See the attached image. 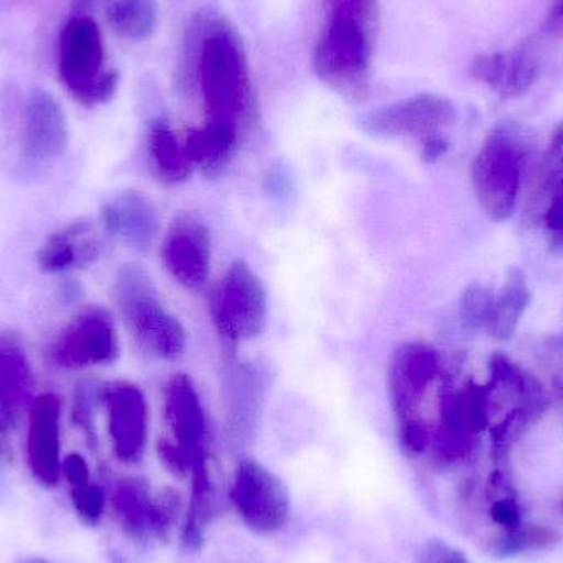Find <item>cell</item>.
<instances>
[{"label":"cell","instance_id":"13","mask_svg":"<svg viewBox=\"0 0 563 563\" xmlns=\"http://www.w3.org/2000/svg\"><path fill=\"white\" fill-rule=\"evenodd\" d=\"M62 402L52 393L33 399L29 410L26 455L36 482L45 486L58 485L62 478V445H59Z\"/></svg>","mask_w":563,"mask_h":563},{"label":"cell","instance_id":"34","mask_svg":"<svg viewBox=\"0 0 563 563\" xmlns=\"http://www.w3.org/2000/svg\"><path fill=\"white\" fill-rule=\"evenodd\" d=\"M489 515H492L493 522L505 528V531H516V529L522 526L521 508H519L516 499H496V501L493 503Z\"/></svg>","mask_w":563,"mask_h":563},{"label":"cell","instance_id":"18","mask_svg":"<svg viewBox=\"0 0 563 563\" xmlns=\"http://www.w3.org/2000/svg\"><path fill=\"white\" fill-rule=\"evenodd\" d=\"M33 376L25 347L16 334H0V416L16 423L33 402Z\"/></svg>","mask_w":563,"mask_h":563},{"label":"cell","instance_id":"24","mask_svg":"<svg viewBox=\"0 0 563 563\" xmlns=\"http://www.w3.org/2000/svg\"><path fill=\"white\" fill-rule=\"evenodd\" d=\"M114 511L128 534L145 539L155 534V498L142 479L128 478L114 493Z\"/></svg>","mask_w":563,"mask_h":563},{"label":"cell","instance_id":"23","mask_svg":"<svg viewBox=\"0 0 563 563\" xmlns=\"http://www.w3.org/2000/svg\"><path fill=\"white\" fill-rule=\"evenodd\" d=\"M228 417L238 432L250 433L260 416L263 379L256 367L244 364L228 374Z\"/></svg>","mask_w":563,"mask_h":563},{"label":"cell","instance_id":"31","mask_svg":"<svg viewBox=\"0 0 563 563\" xmlns=\"http://www.w3.org/2000/svg\"><path fill=\"white\" fill-rule=\"evenodd\" d=\"M417 563H472L459 549L452 548L440 539H432L419 552Z\"/></svg>","mask_w":563,"mask_h":563},{"label":"cell","instance_id":"9","mask_svg":"<svg viewBox=\"0 0 563 563\" xmlns=\"http://www.w3.org/2000/svg\"><path fill=\"white\" fill-rule=\"evenodd\" d=\"M231 498L244 525L256 534L279 531L290 515L287 486L256 460H244L238 466Z\"/></svg>","mask_w":563,"mask_h":563},{"label":"cell","instance_id":"30","mask_svg":"<svg viewBox=\"0 0 563 563\" xmlns=\"http://www.w3.org/2000/svg\"><path fill=\"white\" fill-rule=\"evenodd\" d=\"M321 2L328 15L350 16L369 29L376 19V0H321Z\"/></svg>","mask_w":563,"mask_h":563},{"label":"cell","instance_id":"6","mask_svg":"<svg viewBox=\"0 0 563 563\" xmlns=\"http://www.w3.org/2000/svg\"><path fill=\"white\" fill-rule=\"evenodd\" d=\"M214 330L231 346L254 340L266 330L269 298L253 267L234 263L210 294Z\"/></svg>","mask_w":563,"mask_h":563},{"label":"cell","instance_id":"20","mask_svg":"<svg viewBox=\"0 0 563 563\" xmlns=\"http://www.w3.org/2000/svg\"><path fill=\"white\" fill-rule=\"evenodd\" d=\"M240 145V128L221 121H208L201 128L191 129L184 147L194 167L200 168L208 178H217L227 170Z\"/></svg>","mask_w":563,"mask_h":563},{"label":"cell","instance_id":"32","mask_svg":"<svg viewBox=\"0 0 563 563\" xmlns=\"http://www.w3.org/2000/svg\"><path fill=\"white\" fill-rule=\"evenodd\" d=\"M99 393L92 386L82 384L76 389L75 407H73V420L76 426L81 427L88 435L92 433V409H95L96 397Z\"/></svg>","mask_w":563,"mask_h":563},{"label":"cell","instance_id":"19","mask_svg":"<svg viewBox=\"0 0 563 563\" xmlns=\"http://www.w3.org/2000/svg\"><path fill=\"white\" fill-rule=\"evenodd\" d=\"M101 254V244L86 221H76L48 238L38 253L43 273L58 274L91 266Z\"/></svg>","mask_w":563,"mask_h":563},{"label":"cell","instance_id":"22","mask_svg":"<svg viewBox=\"0 0 563 563\" xmlns=\"http://www.w3.org/2000/svg\"><path fill=\"white\" fill-rule=\"evenodd\" d=\"M531 288L528 277L519 267H512L506 274L501 288L496 291L495 307H493L492 321L488 333L496 340H508L512 336L522 314L531 305Z\"/></svg>","mask_w":563,"mask_h":563},{"label":"cell","instance_id":"38","mask_svg":"<svg viewBox=\"0 0 563 563\" xmlns=\"http://www.w3.org/2000/svg\"><path fill=\"white\" fill-rule=\"evenodd\" d=\"M9 455V440H7L5 429L0 426V462Z\"/></svg>","mask_w":563,"mask_h":563},{"label":"cell","instance_id":"36","mask_svg":"<svg viewBox=\"0 0 563 563\" xmlns=\"http://www.w3.org/2000/svg\"><path fill=\"white\" fill-rule=\"evenodd\" d=\"M420 144H422V161L427 164L439 161L450 148L449 139L443 134L433 135V137H429Z\"/></svg>","mask_w":563,"mask_h":563},{"label":"cell","instance_id":"28","mask_svg":"<svg viewBox=\"0 0 563 563\" xmlns=\"http://www.w3.org/2000/svg\"><path fill=\"white\" fill-rule=\"evenodd\" d=\"M545 240L554 256L563 257V175L549 188V205L544 213Z\"/></svg>","mask_w":563,"mask_h":563},{"label":"cell","instance_id":"21","mask_svg":"<svg viewBox=\"0 0 563 563\" xmlns=\"http://www.w3.org/2000/svg\"><path fill=\"white\" fill-rule=\"evenodd\" d=\"M147 151L152 174L161 184L175 187L190 178L194 165L167 122L155 121L151 125Z\"/></svg>","mask_w":563,"mask_h":563},{"label":"cell","instance_id":"26","mask_svg":"<svg viewBox=\"0 0 563 563\" xmlns=\"http://www.w3.org/2000/svg\"><path fill=\"white\" fill-rule=\"evenodd\" d=\"M561 541V536L555 529L545 526H529L516 531H506L495 544V555L499 559L512 558L526 551H545L554 548Z\"/></svg>","mask_w":563,"mask_h":563},{"label":"cell","instance_id":"10","mask_svg":"<svg viewBox=\"0 0 563 563\" xmlns=\"http://www.w3.org/2000/svg\"><path fill=\"white\" fill-rule=\"evenodd\" d=\"M168 276L188 290H200L211 274V234L195 211H181L172 221L161 247Z\"/></svg>","mask_w":563,"mask_h":563},{"label":"cell","instance_id":"25","mask_svg":"<svg viewBox=\"0 0 563 563\" xmlns=\"http://www.w3.org/2000/svg\"><path fill=\"white\" fill-rule=\"evenodd\" d=\"M106 16L118 35L139 42L157 26V0H106Z\"/></svg>","mask_w":563,"mask_h":563},{"label":"cell","instance_id":"39","mask_svg":"<svg viewBox=\"0 0 563 563\" xmlns=\"http://www.w3.org/2000/svg\"><path fill=\"white\" fill-rule=\"evenodd\" d=\"M92 0H76V5H78V10H81L79 13H85V10L88 9L89 3H91Z\"/></svg>","mask_w":563,"mask_h":563},{"label":"cell","instance_id":"12","mask_svg":"<svg viewBox=\"0 0 563 563\" xmlns=\"http://www.w3.org/2000/svg\"><path fill=\"white\" fill-rule=\"evenodd\" d=\"M439 373L440 356L435 347L417 341L397 347L387 371V390L400 420L413 416Z\"/></svg>","mask_w":563,"mask_h":563},{"label":"cell","instance_id":"35","mask_svg":"<svg viewBox=\"0 0 563 563\" xmlns=\"http://www.w3.org/2000/svg\"><path fill=\"white\" fill-rule=\"evenodd\" d=\"M62 475H65L66 482L78 488L89 483V466L86 460L79 453H69L62 462Z\"/></svg>","mask_w":563,"mask_h":563},{"label":"cell","instance_id":"37","mask_svg":"<svg viewBox=\"0 0 563 563\" xmlns=\"http://www.w3.org/2000/svg\"><path fill=\"white\" fill-rule=\"evenodd\" d=\"M551 152H555V154H563V122L555 128L554 134H552L551 139Z\"/></svg>","mask_w":563,"mask_h":563},{"label":"cell","instance_id":"3","mask_svg":"<svg viewBox=\"0 0 563 563\" xmlns=\"http://www.w3.org/2000/svg\"><path fill=\"white\" fill-rule=\"evenodd\" d=\"M371 29L343 15L328 16L313 53L318 78L346 99L361 101L369 92Z\"/></svg>","mask_w":563,"mask_h":563},{"label":"cell","instance_id":"15","mask_svg":"<svg viewBox=\"0 0 563 563\" xmlns=\"http://www.w3.org/2000/svg\"><path fill=\"white\" fill-rule=\"evenodd\" d=\"M68 121L55 96L38 91L30 96L23 125L22 152L29 161L49 162L65 154Z\"/></svg>","mask_w":563,"mask_h":563},{"label":"cell","instance_id":"29","mask_svg":"<svg viewBox=\"0 0 563 563\" xmlns=\"http://www.w3.org/2000/svg\"><path fill=\"white\" fill-rule=\"evenodd\" d=\"M71 498L76 512L82 521L89 522V525L101 521L106 505V495L101 486L88 483V485L73 488Z\"/></svg>","mask_w":563,"mask_h":563},{"label":"cell","instance_id":"5","mask_svg":"<svg viewBox=\"0 0 563 563\" xmlns=\"http://www.w3.org/2000/svg\"><path fill=\"white\" fill-rule=\"evenodd\" d=\"M200 81L208 121L241 128L251 109V85L240 46L227 32H214L201 43Z\"/></svg>","mask_w":563,"mask_h":563},{"label":"cell","instance_id":"2","mask_svg":"<svg viewBox=\"0 0 563 563\" xmlns=\"http://www.w3.org/2000/svg\"><path fill=\"white\" fill-rule=\"evenodd\" d=\"M529 154L528 139L516 125H498L483 142L472 165L476 198L486 218L505 223L515 214Z\"/></svg>","mask_w":563,"mask_h":563},{"label":"cell","instance_id":"1","mask_svg":"<svg viewBox=\"0 0 563 563\" xmlns=\"http://www.w3.org/2000/svg\"><path fill=\"white\" fill-rule=\"evenodd\" d=\"M114 300L132 340L148 356L177 361L187 351V331L158 298L144 267L125 264L114 282Z\"/></svg>","mask_w":563,"mask_h":563},{"label":"cell","instance_id":"33","mask_svg":"<svg viewBox=\"0 0 563 563\" xmlns=\"http://www.w3.org/2000/svg\"><path fill=\"white\" fill-rule=\"evenodd\" d=\"M429 442V430L420 420L413 419V417L402 420V423H400V443L407 452H426Z\"/></svg>","mask_w":563,"mask_h":563},{"label":"cell","instance_id":"7","mask_svg":"<svg viewBox=\"0 0 563 563\" xmlns=\"http://www.w3.org/2000/svg\"><path fill=\"white\" fill-rule=\"evenodd\" d=\"M456 108L445 96L420 92L361 115L360 129L373 139L416 137L420 142L443 134L455 124Z\"/></svg>","mask_w":563,"mask_h":563},{"label":"cell","instance_id":"17","mask_svg":"<svg viewBox=\"0 0 563 563\" xmlns=\"http://www.w3.org/2000/svg\"><path fill=\"white\" fill-rule=\"evenodd\" d=\"M472 76L503 99H515L534 85L538 62L526 48L485 53L473 59Z\"/></svg>","mask_w":563,"mask_h":563},{"label":"cell","instance_id":"40","mask_svg":"<svg viewBox=\"0 0 563 563\" xmlns=\"http://www.w3.org/2000/svg\"><path fill=\"white\" fill-rule=\"evenodd\" d=\"M22 563H48V562L43 561V559H26V561H23Z\"/></svg>","mask_w":563,"mask_h":563},{"label":"cell","instance_id":"14","mask_svg":"<svg viewBox=\"0 0 563 563\" xmlns=\"http://www.w3.org/2000/svg\"><path fill=\"white\" fill-rule=\"evenodd\" d=\"M165 420L175 443L194 460L205 459L208 422L200 394L187 374H175L165 387Z\"/></svg>","mask_w":563,"mask_h":563},{"label":"cell","instance_id":"11","mask_svg":"<svg viewBox=\"0 0 563 563\" xmlns=\"http://www.w3.org/2000/svg\"><path fill=\"white\" fill-rule=\"evenodd\" d=\"M99 399L108 410V429L112 449L121 462H139L148 437V407L135 384L114 380L99 390Z\"/></svg>","mask_w":563,"mask_h":563},{"label":"cell","instance_id":"4","mask_svg":"<svg viewBox=\"0 0 563 563\" xmlns=\"http://www.w3.org/2000/svg\"><path fill=\"white\" fill-rule=\"evenodd\" d=\"M59 78L81 104H104L114 96L118 75L104 69L101 30L88 13H76L59 35Z\"/></svg>","mask_w":563,"mask_h":563},{"label":"cell","instance_id":"8","mask_svg":"<svg viewBox=\"0 0 563 563\" xmlns=\"http://www.w3.org/2000/svg\"><path fill=\"white\" fill-rule=\"evenodd\" d=\"M118 356L114 318L102 307L82 308L49 346V361L68 371L109 364Z\"/></svg>","mask_w":563,"mask_h":563},{"label":"cell","instance_id":"16","mask_svg":"<svg viewBox=\"0 0 563 563\" xmlns=\"http://www.w3.org/2000/svg\"><path fill=\"white\" fill-rule=\"evenodd\" d=\"M106 230L135 251H147L161 230L157 208L141 190H125L102 207Z\"/></svg>","mask_w":563,"mask_h":563},{"label":"cell","instance_id":"27","mask_svg":"<svg viewBox=\"0 0 563 563\" xmlns=\"http://www.w3.org/2000/svg\"><path fill=\"white\" fill-rule=\"evenodd\" d=\"M496 291L488 285L472 282L460 297V317L473 330L488 331Z\"/></svg>","mask_w":563,"mask_h":563}]
</instances>
